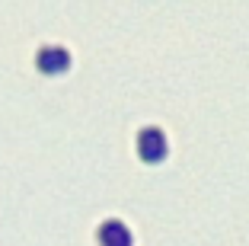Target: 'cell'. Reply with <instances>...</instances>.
<instances>
[{
	"label": "cell",
	"instance_id": "obj_1",
	"mask_svg": "<svg viewBox=\"0 0 249 246\" xmlns=\"http://www.w3.org/2000/svg\"><path fill=\"white\" fill-rule=\"evenodd\" d=\"M141 144H144V157H157V153L163 151V138H160V131H144Z\"/></svg>",
	"mask_w": 249,
	"mask_h": 246
}]
</instances>
